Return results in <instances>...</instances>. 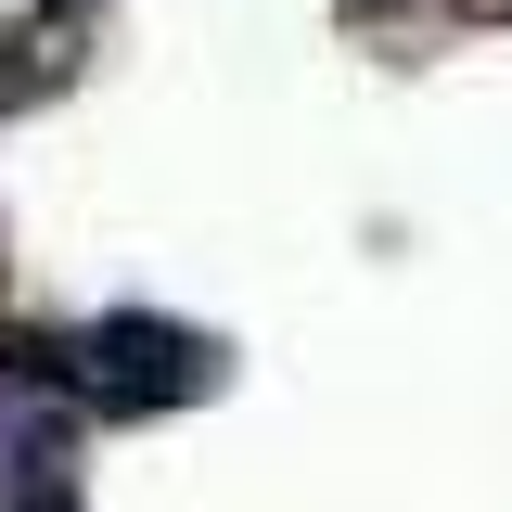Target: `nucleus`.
Segmentation results:
<instances>
[{"mask_svg":"<svg viewBox=\"0 0 512 512\" xmlns=\"http://www.w3.org/2000/svg\"><path fill=\"white\" fill-rule=\"evenodd\" d=\"M52 359H64V397L103 410V423H167V410H192V397H218V372H231V346L192 333V320H167V308L64 320Z\"/></svg>","mask_w":512,"mask_h":512,"instance_id":"obj_1","label":"nucleus"},{"mask_svg":"<svg viewBox=\"0 0 512 512\" xmlns=\"http://www.w3.org/2000/svg\"><path fill=\"white\" fill-rule=\"evenodd\" d=\"M64 410H77V397L0 384V512H52V500H77V461H64Z\"/></svg>","mask_w":512,"mask_h":512,"instance_id":"obj_2","label":"nucleus"},{"mask_svg":"<svg viewBox=\"0 0 512 512\" xmlns=\"http://www.w3.org/2000/svg\"><path fill=\"white\" fill-rule=\"evenodd\" d=\"M52 512H77V500H52Z\"/></svg>","mask_w":512,"mask_h":512,"instance_id":"obj_3","label":"nucleus"}]
</instances>
